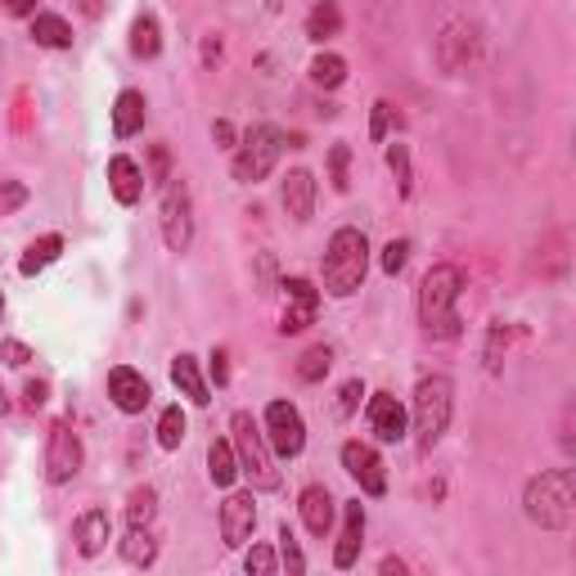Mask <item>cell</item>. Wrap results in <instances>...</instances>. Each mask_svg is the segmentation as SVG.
<instances>
[{"label":"cell","instance_id":"2e32d148","mask_svg":"<svg viewBox=\"0 0 576 576\" xmlns=\"http://www.w3.org/2000/svg\"><path fill=\"white\" fill-rule=\"evenodd\" d=\"M316 311H320V289H311L307 280H289V284H284V316H280V329H284V333H302L307 324H316Z\"/></svg>","mask_w":576,"mask_h":576},{"label":"cell","instance_id":"60d3db41","mask_svg":"<svg viewBox=\"0 0 576 576\" xmlns=\"http://www.w3.org/2000/svg\"><path fill=\"white\" fill-rule=\"evenodd\" d=\"M0 360H5V366H27V360H33V347L14 343V338H0Z\"/></svg>","mask_w":576,"mask_h":576},{"label":"cell","instance_id":"52a82bcc","mask_svg":"<svg viewBox=\"0 0 576 576\" xmlns=\"http://www.w3.org/2000/svg\"><path fill=\"white\" fill-rule=\"evenodd\" d=\"M158 230H163V244L171 253H190V244H194V194H190V185L180 176L163 180Z\"/></svg>","mask_w":576,"mask_h":576},{"label":"cell","instance_id":"f907efd6","mask_svg":"<svg viewBox=\"0 0 576 576\" xmlns=\"http://www.w3.org/2000/svg\"><path fill=\"white\" fill-rule=\"evenodd\" d=\"M0 320H5V297H0Z\"/></svg>","mask_w":576,"mask_h":576},{"label":"cell","instance_id":"44dd1931","mask_svg":"<svg viewBox=\"0 0 576 576\" xmlns=\"http://www.w3.org/2000/svg\"><path fill=\"white\" fill-rule=\"evenodd\" d=\"M144 117H149L144 95H140V90H123V95L113 100V136L127 140L136 131H144Z\"/></svg>","mask_w":576,"mask_h":576},{"label":"cell","instance_id":"d6986e66","mask_svg":"<svg viewBox=\"0 0 576 576\" xmlns=\"http://www.w3.org/2000/svg\"><path fill=\"white\" fill-rule=\"evenodd\" d=\"M73 540H77V554H81V559L104 554V545L113 540V519H108V509H86L81 519L73 523Z\"/></svg>","mask_w":576,"mask_h":576},{"label":"cell","instance_id":"4fadbf2b","mask_svg":"<svg viewBox=\"0 0 576 576\" xmlns=\"http://www.w3.org/2000/svg\"><path fill=\"white\" fill-rule=\"evenodd\" d=\"M280 207H284V217L297 221V226L311 221V212H316V176L307 167H293L280 180Z\"/></svg>","mask_w":576,"mask_h":576},{"label":"cell","instance_id":"4316f807","mask_svg":"<svg viewBox=\"0 0 576 576\" xmlns=\"http://www.w3.org/2000/svg\"><path fill=\"white\" fill-rule=\"evenodd\" d=\"M123 559L131 567H154L158 563V540H154V532H149V527H127V536H123Z\"/></svg>","mask_w":576,"mask_h":576},{"label":"cell","instance_id":"9a60e30c","mask_svg":"<svg viewBox=\"0 0 576 576\" xmlns=\"http://www.w3.org/2000/svg\"><path fill=\"white\" fill-rule=\"evenodd\" d=\"M366 414H370V428H374L379 441H406L410 419H406V406L392 397V392H374L370 406H366Z\"/></svg>","mask_w":576,"mask_h":576},{"label":"cell","instance_id":"ffe728a7","mask_svg":"<svg viewBox=\"0 0 576 576\" xmlns=\"http://www.w3.org/2000/svg\"><path fill=\"white\" fill-rule=\"evenodd\" d=\"M108 190H113V199L123 203V207H136L140 194H144V171H140V163L127 158V154L108 158Z\"/></svg>","mask_w":576,"mask_h":576},{"label":"cell","instance_id":"c3c4849f","mask_svg":"<svg viewBox=\"0 0 576 576\" xmlns=\"http://www.w3.org/2000/svg\"><path fill=\"white\" fill-rule=\"evenodd\" d=\"M379 572H383V576H392V572L401 576V572H406V563H401V559H383V563H379Z\"/></svg>","mask_w":576,"mask_h":576},{"label":"cell","instance_id":"d590c367","mask_svg":"<svg viewBox=\"0 0 576 576\" xmlns=\"http://www.w3.org/2000/svg\"><path fill=\"white\" fill-rule=\"evenodd\" d=\"M387 167L401 180V194H410V149L406 144H387Z\"/></svg>","mask_w":576,"mask_h":576},{"label":"cell","instance_id":"f6af8a7d","mask_svg":"<svg viewBox=\"0 0 576 576\" xmlns=\"http://www.w3.org/2000/svg\"><path fill=\"white\" fill-rule=\"evenodd\" d=\"M27 410H37V406H46V383H27Z\"/></svg>","mask_w":576,"mask_h":576},{"label":"cell","instance_id":"e575fe53","mask_svg":"<svg viewBox=\"0 0 576 576\" xmlns=\"http://www.w3.org/2000/svg\"><path fill=\"white\" fill-rule=\"evenodd\" d=\"M379 261H383V276H401L406 261H410V244H406V239H392Z\"/></svg>","mask_w":576,"mask_h":576},{"label":"cell","instance_id":"83f0119b","mask_svg":"<svg viewBox=\"0 0 576 576\" xmlns=\"http://www.w3.org/2000/svg\"><path fill=\"white\" fill-rule=\"evenodd\" d=\"M207 477L217 482V487H234L239 460H234V446L230 441H212L207 446Z\"/></svg>","mask_w":576,"mask_h":576},{"label":"cell","instance_id":"d4e9b609","mask_svg":"<svg viewBox=\"0 0 576 576\" xmlns=\"http://www.w3.org/2000/svg\"><path fill=\"white\" fill-rule=\"evenodd\" d=\"M33 41L46 50H73V27L59 18V14H33Z\"/></svg>","mask_w":576,"mask_h":576},{"label":"cell","instance_id":"603a6c76","mask_svg":"<svg viewBox=\"0 0 576 576\" xmlns=\"http://www.w3.org/2000/svg\"><path fill=\"white\" fill-rule=\"evenodd\" d=\"M343 33V10L338 0H316L311 14H307V37L311 41H333Z\"/></svg>","mask_w":576,"mask_h":576},{"label":"cell","instance_id":"1f68e13d","mask_svg":"<svg viewBox=\"0 0 576 576\" xmlns=\"http://www.w3.org/2000/svg\"><path fill=\"white\" fill-rule=\"evenodd\" d=\"M329 366H333L329 347H311V351H302V360H297V379L302 383H320L329 374Z\"/></svg>","mask_w":576,"mask_h":576},{"label":"cell","instance_id":"7a4b0ae2","mask_svg":"<svg viewBox=\"0 0 576 576\" xmlns=\"http://www.w3.org/2000/svg\"><path fill=\"white\" fill-rule=\"evenodd\" d=\"M523 513L540 532H567L576 523V473L572 469H545L527 482Z\"/></svg>","mask_w":576,"mask_h":576},{"label":"cell","instance_id":"8d00e7d4","mask_svg":"<svg viewBox=\"0 0 576 576\" xmlns=\"http://www.w3.org/2000/svg\"><path fill=\"white\" fill-rule=\"evenodd\" d=\"M392 123H397V127H401V113H397V108H392L387 100H379V104H374V123H370V140H387Z\"/></svg>","mask_w":576,"mask_h":576},{"label":"cell","instance_id":"277c9868","mask_svg":"<svg viewBox=\"0 0 576 576\" xmlns=\"http://www.w3.org/2000/svg\"><path fill=\"white\" fill-rule=\"evenodd\" d=\"M230 433H234L230 446H234L239 473H244L257 491H276L280 487V469H276V450H270V441H266V428L248 410H234Z\"/></svg>","mask_w":576,"mask_h":576},{"label":"cell","instance_id":"bcb514c9","mask_svg":"<svg viewBox=\"0 0 576 576\" xmlns=\"http://www.w3.org/2000/svg\"><path fill=\"white\" fill-rule=\"evenodd\" d=\"M77 10H81L86 18H104V10H108V0H77Z\"/></svg>","mask_w":576,"mask_h":576},{"label":"cell","instance_id":"ee69618b","mask_svg":"<svg viewBox=\"0 0 576 576\" xmlns=\"http://www.w3.org/2000/svg\"><path fill=\"white\" fill-rule=\"evenodd\" d=\"M212 140H217L221 149H234V127L230 123H212Z\"/></svg>","mask_w":576,"mask_h":576},{"label":"cell","instance_id":"ab89813d","mask_svg":"<svg viewBox=\"0 0 576 576\" xmlns=\"http://www.w3.org/2000/svg\"><path fill=\"white\" fill-rule=\"evenodd\" d=\"M360 397H366V387H360V379H347V383H343V392H338V419H347V414L360 406Z\"/></svg>","mask_w":576,"mask_h":576},{"label":"cell","instance_id":"8fae6325","mask_svg":"<svg viewBox=\"0 0 576 576\" xmlns=\"http://www.w3.org/2000/svg\"><path fill=\"white\" fill-rule=\"evenodd\" d=\"M343 469H347V477H351L366 496H383V491H387V469H383V460H379L374 446L347 441V446H343Z\"/></svg>","mask_w":576,"mask_h":576},{"label":"cell","instance_id":"681fc988","mask_svg":"<svg viewBox=\"0 0 576 576\" xmlns=\"http://www.w3.org/2000/svg\"><path fill=\"white\" fill-rule=\"evenodd\" d=\"M10 410V397H5V387H0V414H5Z\"/></svg>","mask_w":576,"mask_h":576},{"label":"cell","instance_id":"836d02e7","mask_svg":"<svg viewBox=\"0 0 576 576\" xmlns=\"http://www.w3.org/2000/svg\"><path fill=\"white\" fill-rule=\"evenodd\" d=\"M244 567L253 572V576H270L280 567V559H276V550H270V545H253V550L244 554Z\"/></svg>","mask_w":576,"mask_h":576},{"label":"cell","instance_id":"30bf717a","mask_svg":"<svg viewBox=\"0 0 576 576\" xmlns=\"http://www.w3.org/2000/svg\"><path fill=\"white\" fill-rule=\"evenodd\" d=\"M261 428H266L270 450L284 455V460H293V455H302V446H307V423H302V410L293 401H270Z\"/></svg>","mask_w":576,"mask_h":576},{"label":"cell","instance_id":"f35d334b","mask_svg":"<svg viewBox=\"0 0 576 576\" xmlns=\"http://www.w3.org/2000/svg\"><path fill=\"white\" fill-rule=\"evenodd\" d=\"M27 203V185H18V180H0V217H10V212H18Z\"/></svg>","mask_w":576,"mask_h":576},{"label":"cell","instance_id":"4dcf8cb0","mask_svg":"<svg viewBox=\"0 0 576 576\" xmlns=\"http://www.w3.org/2000/svg\"><path fill=\"white\" fill-rule=\"evenodd\" d=\"M180 441H185V410H180V406H167V410L158 414V446H163V450H176Z\"/></svg>","mask_w":576,"mask_h":576},{"label":"cell","instance_id":"8992f818","mask_svg":"<svg viewBox=\"0 0 576 576\" xmlns=\"http://www.w3.org/2000/svg\"><path fill=\"white\" fill-rule=\"evenodd\" d=\"M284 144H289V136H284L280 127H270V123L248 127L244 140L234 144V163H230V171H234L239 185H257V180H266L270 171H276V163H280V154H284Z\"/></svg>","mask_w":576,"mask_h":576},{"label":"cell","instance_id":"b9f144b4","mask_svg":"<svg viewBox=\"0 0 576 576\" xmlns=\"http://www.w3.org/2000/svg\"><path fill=\"white\" fill-rule=\"evenodd\" d=\"M333 185L347 190V149H343V144L333 149Z\"/></svg>","mask_w":576,"mask_h":576},{"label":"cell","instance_id":"9c48e42d","mask_svg":"<svg viewBox=\"0 0 576 576\" xmlns=\"http://www.w3.org/2000/svg\"><path fill=\"white\" fill-rule=\"evenodd\" d=\"M81 460H86L81 437L73 433L68 419H59L50 428V437H46V477L54 482V487H64V482H73L81 473Z\"/></svg>","mask_w":576,"mask_h":576},{"label":"cell","instance_id":"cb8c5ba5","mask_svg":"<svg viewBox=\"0 0 576 576\" xmlns=\"http://www.w3.org/2000/svg\"><path fill=\"white\" fill-rule=\"evenodd\" d=\"M131 54L136 59H158L163 54V27L149 10L136 14V23H131Z\"/></svg>","mask_w":576,"mask_h":576},{"label":"cell","instance_id":"7402d4cb","mask_svg":"<svg viewBox=\"0 0 576 576\" xmlns=\"http://www.w3.org/2000/svg\"><path fill=\"white\" fill-rule=\"evenodd\" d=\"M171 383H176L180 397H190L194 406H207V401H212V397H207V383H203V370H199V360H194L190 351H180V356L171 360Z\"/></svg>","mask_w":576,"mask_h":576},{"label":"cell","instance_id":"5bb4252c","mask_svg":"<svg viewBox=\"0 0 576 576\" xmlns=\"http://www.w3.org/2000/svg\"><path fill=\"white\" fill-rule=\"evenodd\" d=\"M149 397H154V392H149V379L140 370H131V366L108 370V401L123 414H144Z\"/></svg>","mask_w":576,"mask_h":576},{"label":"cell","instance_id":"7bdbcfd3","mask_svg":"<svg viewBox=\"0 0 576 576\" xmlns=\"http://www.w3.org/2000/svg\"><path fill=\"white\" fill-rule=\"evenodd\" d=\"M0 10L14 18H27V14H37V0H0Z\"/></svg>","mask_w":576,"mask_h":576},{"label":"cell","instance_id":"d6a6232c","mask_svg":"<svg viewBox=\"0 0 576 576\" xmlns=\"http://www.w3.org/2000/svg\"><path fill=\"white\" fill-rule=\"evenodd\" d=\"M280 563H284L293 576L307 572V554H302V545H297V536H293V527H289V523L280 527Z\"/></svg>","mask_w":576,"mask_h":576},{"label":"cell","instance_id":"5b68a950","mask_svg":"<svg viewBox=\"0 0 576 576\" xmlns=\"http://www.w3.org/2000/svg\"><path fill=\"white\" fill-rule=\"evenodd\" d=\"M455 414V383L446 374H423L414 387V441L419 450H433Z\"/></svg>","mask_w":576,"mask_h":576},{"label":"cell","instance_id":"7c38bea8","mask_svg":"<svg viewBox=\"0 0 576 576\" xmlns=\"http://www.w3.org/2000/svg\"><path fill=\"white\" fill-rule=\"evenodd\" d=\"M257 532V504H253V491H230L226 504H221V540L230 550H244Z\"/></svg>","mask_w":576,"mask_h":576},{"label":"cell","instance_id":"e0dca14e","mask_svg":"<svg viewBox=\"0 0 576 576\" xmlns=\"http://www.w3.org/2000/svg\"><path fill=\"white\" fill-rule=\"evenodd\" d=\"M360 545H366V504L347 500L343 504V536H338V550H333V567H356L360 559Z\"/></svg>","mask_w":576,"mask_h":576},{"label":"cell","instance_id":"6da1fadb","mask_svg":"<svg viewBox=\"0 0 576 576\" xmlns=\"http://www.w3.org/2000/svg\"><path fill=\"white\" fill-rule=\"evenodd\" d=\"M460 297H464V270L455 261H437L428 276L419 280V324L428 338H460Z\"/></svg>","mask_w":576,"mask_h":576},{"label":"cell","instance_id":"7dc6e473","mask_svg":"<svg viewBox=\"0 0 576 576\" xmlns=\"http://www.w3.org/2000/svg\"><path fill=\"white\" fill-rule=\"evenodd\" d=\"M212 379H217V383H226V379H230V370H226V351L212 356Z\"/></svg>","mask_w":576,"mask_h":576},{"label":"cell","instance_id":"484cf974","mask_svg":"<svg viewBox=\"0 0 576 576\" xmlns=\"http://www.w3.org/2000/svg\"><path fill=\"white\" fill-rule=\"evenodd\" d=\"M59 253H64V239H59V234H41L37 244H27V253L18 261V276H27V280L41 276L50 261H59Z\"/></svg>","mask_w":576,"mask_h":576},{"label":"cell","instance_id":"74e56055","mask_svg":"<svg viewBox=\"0 0 576 576\" xmlns=\"http://www.w3.org/2000/svg\"><path fill=\"white\" fill-rule=\"evenodd\" d=\"M504 343H509V324H491V333H487V370L491 374H500V351H504Z\"/></svg>","mask_w":576,"mask_h":576},{"label":"cell","instance_id":"f546056e","mask_svg":"<svg viewBox=\"0 0 576 576\" xmlns=\"http://www.w3.org/2000/svg\"><path fill=\"white\" fill-rule=\"evenodd\" d=\"M158 513V491L154 487H136L127 500V527H149Z\"/></svg>","mask_w":576,"mask_h":576},{"label":"cell","instance_id":"f1b7e54d","mask_svg":"<svg viewBox=\"0 0 576 576\" xmlns=\"http://www.w3.org/2000/svg\"><path fill=\"white\" fill-rule=\"evenodd\" d=\"M311 81L324 86V90H338L347 81V59H338V54H316L311 59Z\"/></svg>","mask_w":576,"mask_h":576},{"label":"cell","instance_id":"3957f363","mask_svg":"<svg viewBox=\"0 0 576 576\" xmlns=\"http://www.w3.org/2000/svg\"><path fill=\"white\" fill-rule=\"evenodd\" d=\"M370 276V239L366 230L343 226L333 230L329 248H324V293L329 297H351Z\"/></svg>","mask_w":576,"mask_h":576},{"label":"cell","instance_id":"ba28073f","mask_svg":"<svg viewBox=\"0 0 576 576\" xmlns=\"http://www.w3.org/2000/svg\"><path fill=\"white\" fill-rule=\"evenodd\" d=\"M477 50H482V33H477V23L469 18H450L441 27V37H437V64L450 73V77H460L477 64Z\"/></svg>","mask_w":576,"mask_h":576},{"label":"cell","instance_id":"ac0fdd59","mask_svg":"<svg viewBox=\"0 0 576 576\" xmlns=\"http://www.w3.org/2000/svg\"><path fill=\"white\" fill-rule=\"evenodd\" d=\"M297 513H302V523H307L311 536H329L333 519H338V504H333L329 487L311 482V487H302V496H297Z\"/></svg>","mask_w":576,"mask_h":576}]
</instances>
